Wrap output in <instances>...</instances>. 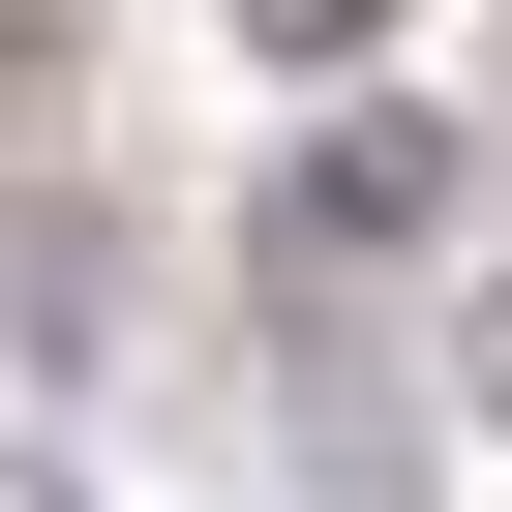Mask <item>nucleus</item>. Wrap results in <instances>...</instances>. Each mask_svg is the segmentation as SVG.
Returning <instances> with one entry per match:
<instances>
[{
  "instance_id": "f257e3e1",
  "label": "nucleus",
  "mask_w": 512,
  "mask_h": 512,
  "mask_svg": "<svg viewBox=\"0 0 512 512\" xmlns=\"http://www.w3.org/2000/svg\"><path fill=\"white\" fill-rule=\"evenodd\" d=\"M452 211H482V151H452L422 91H332V121H302V181H272V272H302V302H332V272H422Z\"/></svg>"
},
{
  "instance_id": "7ed1b4c3",
  "label": "nucleus",
  "mask_w": 512,
  "mask_h": 512,
  "mask_svg": "<svg viewBox=\"0 0 512 512\" xmlns=\"http://www.w3.org/2000/svg\"><path fill=\"white\" fill-rule=\"evenodd\" d=\"M452 392L512 422V241H482V272H452Z\"/></svg>"
},
{
  "instance_id": "20e7f679",
  "label": "nucleus",
  "mask_w": 512,
  "mask_h": 512,
  "mask_svg": "<svg viewBox=\"0 0 512 512\" xmlns=\"http://www.w3.org/2000/svg\"><path fill=\"white\" fill-rule=\"evenodd\" d=\"M31 512H91V482H31Z\"/></svg>"
},
{
  "instance_id": "f03ea898",
  "label": "nucleus",
  "mask_w": 512,
  "mask_h": 512,
  "mask_svg": "<svg viewBox=\"0 0 512 512\" xmlns=\"http://www.w3.org/2000/svg\"><path fill=\"white\" fill-rule=\"evenodd\" d=\"M241 31H272L302 91H362V61H392V0H241Z\"/></svg>"
}]
</instances>
